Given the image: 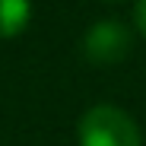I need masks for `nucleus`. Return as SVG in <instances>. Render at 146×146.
<instances>
[{
  "label": "nucleus",
  "instance_id": "4",
  "mask_svg": "<svg viewBox=\"0 0 146 146\" xmlns=\"http://www.w3.org/2000/svg\"><path fill=\"white\" fill-rule=\"evenodd\" d=\"M137 26L146 35V0H137Z\"/></svg>",
  "mask_w": 146,
  "mask_h": 146
},
{
  "label": "nucleus",
  "instance_id": "3",
  "mask_svg": "<svg viewBox=\"0 0 146 146\" xmlns=\"http://www.w3.org/2000/svg\"><path fill=\"white\" fill-rule=\"evenodd\" d=\"M32 3L29 0H0V38H13L29 26Z\"/></svg>",
  "mask_w": 146,
  "mask_h": 146
},
{
  "label": "nucleus",
  "instance_id": "1",
  "mask_svg": "<svg viewBox=\"0 0 146 146\" xmlns=\"http://www.w3.org/2000/svg\"><path fill=\"white\" fill-rule=\"evenodd\" d=\"M80 146H143L137 121L114 105H95L80 117Z\"/></svg>",
  "mask_w": 146,
  "mask_h": 146
},
{
  "label": "nucleus",
  "instance_id": "2",
  "mask_svg": "<svg viewBox=\"0 0 146 146\" xmlns=\"http://www.w3.org/2000/svg\"><path fill=\"white\" fill-rule=\"evenodd\" d=\"M83 51L92 64H114L130 51V32L121 22H99L89 29Z\"/></svg>",
  "mask_w": 146,
  "mask_h": 146
}]
</instances>
